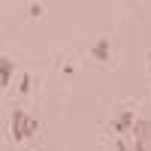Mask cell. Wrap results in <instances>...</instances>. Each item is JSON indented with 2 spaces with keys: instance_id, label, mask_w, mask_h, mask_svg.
<instances>
[{
  "instance_id": "obj_1",
  "label": "cell",
  "mask_w": 151,
  "mask_h": 151,
  "mask_svg": "<svg viewBox=\"0 0 151 151\" xmlns=\"http://www.w3.org/2000/svg\"><path fill=\"white\" fill-rule=\"evenodd\" d=\"M36 130H40V121H36L33 115H27L24 109H15V112H12V139H15V142L30 139Z\"/></svg>"
},
{
  "instance_id": "obj_2",
  "label": "cell",
  "mask_w": 151,
  "mask_h": 151,
  "mask_svg": "<svg viewBox=\"0 0 151 151\" xmlns=\"http://www.w3.org/2000/svg\"><path fill=\"white\" fill-rule=\"evenodd\" d=\"M130 136H133V151H151V118H139Z\"/></svg>"
},
{
  "instance_id": "obj_3",
  "label": "cell",
  "mask_w": 151,
  "mask_h": 151,
  "mask_svg": "<svg viewBox=\"0 0 151 151\" xmlns=\"http://www.w3.org/2000/svg\"><path fill=\"white\" fill-rule=\"evenodd\" d=\"M136 121H139V118H136L133 112H127V109H124L121 115L115 118V124H112V130H115V133H127V130H133V127H136Z\"/></svg>"
},
{
  "instance_id": "obj_4",
  "label": "cell",
  "mask_w": 151,
  "mask_h": 151,
  "mask_svg": "<svg viewBox=\"0 0 151 151\" xmlns=\"http://www.w3.org/2000/svg\"><path fill=\"white\" fill-rule=\"evenodd\" d=\"M12 73H15V64H12V58H0V85L3 88H9V82H12Z\"/></svg>"
},
{
  "instance_id": "obj_5",
  "label": "cell",
  "mask_w": 151,
  "mask_h": 151,
  "mask_svg": "<svg viewBox=\"0 0 151 151\" xmlns=\"http://www.w3.org/2000/svg\"><path fill=\"white\" fill-rule=\"evenodd\" d=\"M91 55H94L97 60H109V40H100V42L91 48Z\"/></svg>"
},
{
  "instance_id": "obj_6",
  "label": "cell",
  "mask_w": 151,
  "mask_h": 151,
  "mask_svg": "<svg viewBox=\"0 0 151 151\" xmlns=\"http://www.w3.org/2000/svg\"><path fill=\"white\" fill-rule=\"evenodd\" d=\"M18 91H21V94H30V76H27V73L21 76V82H18Z\"/></svg>"
},
{
  "instance_id": "obj_7",
  "label": "cell",
  "mask_w": 151,
  "mask_h": 151,
  "mask_svg": "<svg viewBox=\"0 0 151 151\" xmlns=\"http://www.w3.org/2000/svg\"><path fill=\"white\" fill-rule=\"evenodd\" d=\"M27 15H30V18H40V15H42V6H40V3H30V6H27Z\"/></svg>"
},
{
  "instance_id": "obj_8",
  "label": "cell",
  "mask_w": 151,
  "mask_h": 151,
  "mask_svg": "<svg viewBox=\"0 0 151 151\" xmlns=\"http://www.w3.org/2000/svg\"><path fill=\"white\" fill-rule=\"evenodd\" d=\"M115 151H133V148H130V145H124V142L118 139V142H115Z\"/></svg>"
},
{
  "instance_id": "obj_9",
  "label": "cell",
  "mask_w": 151,
  "mask_h": 151,
  "mask_svg": "<svg viewBox=\"0 0 151 151\" xmlns=\"http://www.w3.org/2000/svg\"><path fill=\"white\" fill-rule=\"evenodd\" d=\"M148 60H151V52H148Z\"/></svg>"
}]
</instances>
